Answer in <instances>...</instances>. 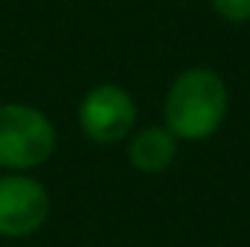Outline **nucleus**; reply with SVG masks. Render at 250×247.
<instances>
[{
	"label": "nucleus",
	"instance_id": "nucleus-1",
	"mask_svg": "<svg viewBox=\"0 0 250 247\" xmlns=\"http://www.w3.org/2000/svg\"><path fill=\"white\" fill-rule=\"evenodd\" d=\"M230 93L218 73L207 67H192L181 73L166 93V128L178 140H207L227 117Z\"/></svg>",
	"mask_w": 250,
	"mask_h": 247
},
{
	"label": "nucleus",
	"instance_id": "nucleus-2",
	"mask_svg": "<svg viewBox=\"0 0 250 247\" xmlns=\"http://www.w3.org/2000/svg\"><path fill=\"white\" fill-rule=\"evenodd\" d=\"M56 151V128L50 117L32 105H0V166L29 172Z\"/></svg>",
	"mask_w": 250,
	"mask_h": 247
},
{
	"label": "nucleus",
	"instance_id": "nucleus-3",
	"mask_svg": "<svg viewBox=\"0 0 250 247\" xmlns=\"http://www.w3.org/2000/svg\"><path fill=\"white\" fill-rule=\"evenodd\" d=\"M134 120H137L134 99L120 84H99V87L87 90L79 105L82 131L99 145H111V143L125 140L134 128Z\"/></svg>",
	"mask_w": 250,
	"mask_h": 247
},
{
	"label": "nucleus",
	"instance_id": "nucleus-4",
	"mask_svg": "<svg viewBox=\"0 0 250 247\" xmlns=\"http://www.w3.org/2000/svg\"><path fill=\"white\" fill-rule=\"evenodd\" d=\"M50 215L47 189L26 175L0 178V236L23 239L32 236Z\"/></svg>",
	"mask_w": 250,
	"mask_h": 247
},
{
	"label": "nucleus",
	"instance_id": "nucleus-5",
	"mask_svg": "<svg viewBox=\"0 0 250 247\" xmlns=\"http://www.w3.org/2000/svg\"><path fill=\"white\" fill-rule=\"evenodd\" d=\"M178 157V137L169 128H143L128 140V160L143 175L166 172Z\"/></svg>",
	"mask_w": 250,
	"mask_h": 247
},
{
	"label": "nucleus",
	"instance_id": "nucleus-6",
	"mask_svg": "<svg viewBox=\"0 0 250 247\" xmlns=\"http://www.w3.org/2000/svg\"><path fill=\"white\" fill-rule=\"evenodd\" d=\"M212 9L227 23H245V21H250V0H212Z\"/></svg>",
	"mask_w": 250,
	"mask_h": 247
}]
</instances>
